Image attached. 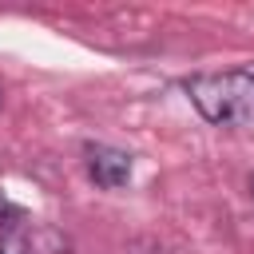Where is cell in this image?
I'll return each mask as SVG.
<instances>
[{
	"label": "cell",
	"mask_w": 254,
	"mask_h": 254,
	"mask_svg": "<svg viewBox=\"0 0 254 254\" xmlns=\"http://www.w3.org/2000/svg\"><path fill=\"white\" fill-rule=\"evenodd\" d=\"M250 190H254V175H250Z\"/></svg>",
	"instance_id": "4"
},
{
	"label": "cell",
	"mask_w": 254,
	"mask_h": 254,
	"mask_svg": "<svg viewBox=\"0 0 254 254\" xmlns=\"http://www.w3.org/2000/svg\"><path fill=\"white\" fill-rule=\"evenodd\" d=\"M187 95L198 115L214 127H254V75L246 71L190 75Z\"/></svg>",
	"instance_id": "1"
},
{
	"label": "cell",
	"mask_w": 254,
	"mask_h": 254,
	"mask_svg": "<svg viewBox=\"0 0 254 254\" xmlns=\"http://www.w3.org/2000/svg\"><path fill=\"white\" fill-rule=\"evenodd\" d=\"M0 254H32V242H28V234H24L20 222L0 230Z\"/></svg>",
	"instance_id": "3"
},
{
	"label": "cell",
	"mask_w": 254,
	"mask_h": 254,
	"mask_svg": "<svg viewBox=\"0 0 254 254\" xmlns=\"http://www.w3.org/2000/svg\"><path fill=\"white\" fill-rule=\"evenodd\" d=\"M87 175L103 190H115L131 179V155L119 147H107V143H87Z\"/></svg>",
	"instance_id": "2"
}]
</instances>
